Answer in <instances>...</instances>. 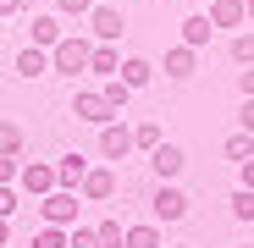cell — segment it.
Returning a JSON list of instances; mask_svg holds the SVG:
<instances>
[{"mask_svg": "<svg viewBox=\"0 0 254 248\" xmlns=\"http://www.w3.org/2000/svg\"><path fill=\"white\" fill-rule=\"evenodd\" d=\"M221 154H227V160H249V154H254V138H249V133H232V138L221 144Z\"/></svg>", "mask_w": 254, "mask_h": 248, "instance_id": "44dd1931", "label": "cell"}, {"mask_svg": "<svg viewBox=\"0 0 254 248\" xmlns=\"http://www.w3.org/2000/svg\"><path fill=\"white\" fill-rule=\"evenodd\" d=\"M238 89H243V99H254V66H243V72H238Z\"/></svg>", "mask_w": 254, "mask_h": 248, "instance_id": "4dcf8cb0", "label": "cell"}, {"mask_svg": "<svg viewBox=\"0 0 254 248\" xmlns=\"http://www.w3.org/2000/svg\"><path fill=\"white\" fill-rule=\"evenodd\" d=\"M72 116H77V121H94V127H105V121H116V116L105 110L100 89H77V99H72Z\"/></svg>", "mask_w": 254, "mask_h": 248, "instance_id": "ba28073f", "label": "cell"}, {"mask_svg": "<svg viewBox=\"0 0 254 248\" xmlns=\"http://www.w3.org/2000/svg\"><path fill=\"white\" fill-rule=\"evenodd\" d=\"M122 248H160V226H155V221L127 226V232H122Z\"/></svg>", "mask_w": 254, "mask_h": 248, "instance_id": "2e32d148", "label": "cell"}, {"mask_svg": "<svg viewBox=\"0 0 254 248\" xmlns=\"http://www.w3.org/2000/svg\"><path fill=\"white\" fill-rule=\"evenodd\" d=\"M204 6H210V0H204Z\"/></svg>", "mask_w": 254, "mask_h": 248, "instance_id": "74e56055", "label": "cell"}, {"mask_svg": "<svg viewBox=\"0 0 254 248\" xmlns=\"http://www.w3.org/2000/svg\"><path fill=\"white\" fill-rule=\"evenodd\" d=\"M199 72V50L177 45V50H166V77H193Z\"/></svg>", "mask_w": 254, "mask_h": 248, "instance_id": "4fadbf2b", "label": "cell"}, {"mask_svg": "<svg viewBox=\"0 0 254 248\" xmlns=\"http://www.w3.org/2000/svg\"><path fill=\"white\" fill-rule=\"evenodd\" d=\"M122 28H127V22H122L116 6H94V11H89V33H94V45H116Z\"/></svg>", "mask_w": 254, "mask_h": 248, "instance_id": "5b68a950", "label": "cell"}, {"mask_svg": "<svg viewBox=\"0 0 254 248\" xmlns=\"http://www.w3.org/2000/svg\"><path fill=\"white\" fill-rule=\"evenodd\" d=\"M149 165H155V177H160V182H172L183 165H188V154H183L177 144H166V138H160V144L149 149Z\"/></svg>", "mask_w": 254, "mask_h": 248, "instance_id": "52a82bcc", "label": "cell"}, {"mask_svg": "<svg viewBox=\"0 0 254 248\" xmlns=\"http://www.w3.org/2000/svg\"><path fill=\"white\" fill-rule=\"evenodd\" d=\"M94 0H56V17H89Z\"/></svg>", "mask_w": 254, "mask_h": 248, "instance_id": "83f0119b", "label": "cell"}, {"mask_svg": "<svg viewBox=\"0 0 254 248\" xmlns=\"http://www.w3.org/2000/svg\"><path fill=\"white\" fill-rule=\"evenodd\" d=\"M127 94H133V89H127L122 77H105V89H100V99H105V110H111V116H122V110H127Z\"/></svg>", "mask_w": 254, "mask_h": 248, "instance_id": "d6986e66", "label": "cell"}, {"mask_svg": "<svg viewBox=\"0 0 254 248\" xmlns=\"http://www.w3.org/2000/svg\"><path fill=\"white\" fill-rule=\"evenodd\" d=\"M210 28H238L243 22V0H210Z\"/></svg>", "mask_w": 254, "mask_h": 248, "instance_id": "5bb4252c", "label": "cell"}, {"mask_svg": "<svg viewBox=\"0 0 254 248\" xmlns=\"http://www.w3.org/2000/svg\"><path fill=\"white\" fill-rule=\"evenodd\" d=\"M83 171H89V160H83V154H61V160H56V188H72V193H77Z\"/></svg>", "mask_w": 254, "mask_h": 248, "instance_id": "8fae6325", "label": "cell"}, {"mask_svg": "<svg viewBox=\"0 0 254 248\" xmlns=\"http://www.w3.org/2000/svg\"><path fill=\"white\" fill-rule=\"evenodd\" d=\"M116 77H122V83H127V89H144V83H149V77H155V66H149V61H144V55H127V61H122V66H116Z\"/></svg>", "mask_w": 254, "mask_h": 248, "instance_id": "9a60e30c", "label": "cell"}, {"mask_svg": "<svg viewBox=\"0 0 254 248\" xmlns=\"http://www.w3.org/2000/svg\"><path fill=\"white\" fill-rule=\"evenodd\" d=\"M89 39H83V33H66L61 39V45L50 50V72H61V77H77V72H89Z\"/></svg>", "mask_w": 254, "mask_h": 248, "instance_id": "6da1fadb", "label": "cell"}, {"mask_svg": "<svg viewBox=\"0 0 254 248\" xmlns=\"http://www.w3.org/2000/svg\"><path fill=\"white\" fill-rule=\"evenodd\" d=\"M210 33H216V28H210V17L199 11V17L183 22V45H188V50H204V45H210Z\"/></svg>", "mask_w": 254, "mask_h": 248, "instance_id": "ac0fdd59", "label": "cell"}, {"mask_svg": "<svg viewBox=\"0 0 254 248\" xmlns=\"http://www.w3.org/2000/svg\"><path fill=\"white\" fill-rule=\"evenodd\" d=\"M17 165H22V160H11V154H0V188H11V182H17Z\"/></svg>", "mask_w": 254, "mask_h": 248, "instance_id": "f1b7e54d", "label": "cell"}, {"mask_svg": "<svg viewBox=\"0 0 254 248\" xmlns=\"http://www.w3.org/2000/svg\"><path fill=\"white\" fill-rule=\"evenodd\" d=\"M28 0H0V17H11V11H22Z\"/></svg>", "mask_w": 254, "mask_h": 248, "instance_id": "836d02e7", "label": "cell"}, {"mask_svg": "<svg viewBox=\"0 0 254 248\" xmlns=\"http://www.w3.org/2000/svg\"><path fill=\"white\" fill-rule=\"evenodd\" d=\"M177 248H183V243H177Z\"/></svg>", "mask_w": 254, "mask_h": 248, "instance_id": "ab89813d", "label": "cell"}, {"mask_svg": "<svg viewBox=\"0 0 254 248\" xmlns=\"http://www.w3.org/2000/svg\"><path fill=\"white\" fill-rule=\"evenodd\" d=\"M17 182H22V193L45 198V193H56V165L50 160H22L17 165Z\"/></svg>", "mask_w": 254, "mask_h": 248, "instance_id": "3957f363", "label": "cell"}, {"mask_svg": "<svg viewBox=\"0 0 254 248\" xmlns=\"http://www.w3.org/2000/svg\"><path fill=\"white\" fill-rule=\"evenodd\" d=\"M232 221H254V188H238L232 193Z\"/></svg>", "mask_w": 254, "mask_h": 248, "instance_id": "7402d4cb", "label": "cell"}, {"mask_svg": "<svg viewBox=\"0 0 254 248\" xmlns=\"http://www.w3.org/2000/svg\"><path fill=\"white\" fill-rule=\"evenodd\" d=\"M61 39H66V28H61L56 11H39V17H33V45H39V50H56Z\"/></svg>", "mask_w": 254, "mask_h": 248, "instance_id": "30bf717a", "label": "cell"}, {"mask_svg": "<svg viewBox=\"0 0 254 248\" xmlns=\"http://www.w3.org/2000/svg\"><path fill=\"white\" fill-rule=\"evenodd\" d=\"M33 248H66V232L61 226H39L33 232Z\"/></svg>", "mask_w": 254, "mask_h": 248, "instance_id": "d4e9b609", "label": "cell"}, {"mask_svg": "<svg viewBox=\"0 0 254 248\" xmlns=\"http://www.w3.org/2000/svg\"><path fill=\"white\" fill-rule=\"evenodd\" d=\"M0 154L22 160V127H17V121H0Z\"/></svg>", "mask_w": 254, "mask_h": 248, "instance_id": "ffe728a7", "label": "cell"}, {"mask_svg": "<svg viewBox=\"0 0 254 248\" xmlns=\"http://www.w3.org/2000/svg\"><path fill=\"white\" fill-rule=\"evenodd\" d=\"M39 215H45V226H77V193L72 188H56V193H45L39 198Z\"/></svg>", "mask_w": 254, "mask_h": 248, "instance_id": "7a4b0ae2", "label": "cell"}, {"mask_svg": "<svg viewBox=\"0 0 254 248\" xmlns=\"http://www.w3.org/2000/svg\"><path fill=\"white\" fill-rule=\"evenodd\" d=\"M77 193L89 198V204H105V198L116 193V177L105 171V165H89V171H83V182H77Z\"/></svg>", "mask_w": 254, "mask_h": 248, "instance_id": "9c48e42d", "label": "cell"}, {"mask_svg": "<svg viewBox=\"0 0 254 248\" xmlns=\"http://www.w3.org/2000/svg\"><path fill=\"white\" fill-rule=\"evenodd\" d=\"M227 50H232V61H238V66H254V33H238Z\"/></svg>", "mask_w": 254, "mask_h": 248, "instance_id": "603a6c76", "label": "cell"}, {"mask_svg": "<svg viewBox=\"0 0 254 248\" xmlns=\"http://www.w3.org/2000/svg\"><path fill=\"white\" fill-rule=\"evenodd\" d=\"M238 177H243V188H254V154H249V160H238Z\"/></svg>", "mask_w": 254, "mask_h": 248, "instance_id": "d6a6232c", "label": "cell"}, {"mask_svg": "<svg viewBox=\"0 0 254 248\" xmlns=\"http://www.w3.org/2000/svg\"><path fill=\"white\" fill-rule=\"evenodd\" d=\"M243 17H249V22H254V0H243Z\"/></svg>", "mask_w": 254, "mask_h": 248, "instance_id": "d590c367", "label": "cell"}, {"mask_svg": "<svg viewBox=\"0 0 254 248\" xmlns=\"http://www.w3.org/2000/svg\"><path fill=\"white\" fill-rule=\"evenodd\" d=\"M0 33H6V17H0Z\"/></svg>", "mask_w": 254, "mask_h": 248, "instance_id": "8d00e7d4", "label": "cell"}, {"mask_svg": "<svg viewBox=\"0 0 254 248\" xmlns=\"http://www.w3.org/2000/svg\"><path fill=\"white\" fill-rule=\"evenodd\" d=\"M45 72H50V50H39V45L17 50V77H45Z\"/></svg>", "mask_w": 254, "mask_h": 248, "instance_id": "7c38bea8", "label": "cell"}, {"mask_svg": "<svg viewBox=\"0 0 254 248\" xmlns=\"http://www.w3.org/2000/svg\"><path fill=\"white\" fill-rule=\"evenodd\" d=\"M66 248H100L94 226H72V232H66Z\"/></svg>", "mask_w": 254, "mask_h": 248, "instance_id": "4316f807", "label": "cell"}, {"mask_svg": "<svg viewBox=\"0 0 254 248\" xmlns=\"http://www.w3.org/2000/svg\"><path fill=\"white\" fill-rule=\"evenodd\" d=\"M238 121H243V133L254 138V99H243V110H238Z\"/></svg>", "mask_w": 254, "mask_h": 248, "instance_id": "1f68e13d", "label": "cell"}, {"mask_svg": "<svg viewBox=\"0 0 254 248\" xmlns=\"http://www.w3.org/2000/svg\"><path fill=\"white\" fill-rule=\"evenodd\" d=\"M149 210H155V221H183V215H188V193H183L177 182H160L155 198H149Z\"/></svg>", "mask_w": 254, "mask_h": 248, "instance_id": "277c9868", "label": "cell"}, {"mask_svg": "<svg viewBox=\"0 0 254 248\" xmlns=\"http://www.w3.org/2000/svg\"><path fill=\"white\" fill-rule=\"evenodd\" d=\"M6 237H11V226H6V221H0V248H6Z\"/></svg>", "mask_w": 254, "mask_h": 248, "instance_id": "e575fe53", "label": "cell"}, {"mask_svg": "<svg viewBox=\"0 0 254 248\" xmlns=\"http://www.w3.org/2000/svg\"><path fill=\"white\" fill-rule=\"evenodd\" d=\"M116 66H122L116 45H94V50H89V72H94V77H116Z\"/></svg>", "mask_w": 254, "mask_h": 248, "instance_id": "e0dca14e", "label": "cell"}, {"mask_svg": "<svg viewBox=\"0 0 254 248\" xmlns=\"http://www.w3.org/2000/svg\"><path fill=\"white\" fill-rule=\"evenodd\" d=\"M100 154H105V160H127V154H133V127L105 121V127H100Z\"/></svg>", "mask_w": 254, "mask_h": 248, "instance_id": "8992f818", "label": "cell"}, {"mask_svg": "<svg viewBox=\"0 0 254 248\" xmlns=\"http://www.w3.org/2000/svg\"><path fill=\"white\" fill-rule=\"evenodd\" d=\"M160 144V127H155V121H138V127H133V149H155Z\"/></svg>", "mask_w": 254, "mask_h": 248, "instance_id": "484cf974", "label": "cell"}, {"mask_svg": "<svg viewBox=\"0 0 254 248\" xmlns=\"http://www.w3.org/2000/svg\"><path fill=\"white\" fill-rule=\"evenodd\" d=\"M11 210H17V193H11V188H0V221H11Z\"/></svg>", "mask_w": 254, "mask_h": 248, "instance_id": "f546056e", "label": "cell"}, {"mask_svg": "<svg viewBox=\"0 0 254 248\" xmlns=\"http://www.w3.org/2000/svg\"><path fill=\"white\" fill-rule=\"evenodd\" d=\"M249 248H254V243H249Z\"/></svg>", "mask_w": 254, "mask_h": 248, "instance_id": "f35d334b", "label": "cell"}, {"mask_svg": "<svg viewBox=\"0 0 254 248\" xmlns=\"http://www.w3.org/2000/svg\"><path fill=\"white\" fill-rule=\"evenodd\" d=\"M122 232H127L122 221H100V226H94V237H100V248H122Z\"/></svg>", "mask_w": 254, "mask_h": 248, "instance_id": "cb8c5ba5", "label": "cell"}]
</instances>
